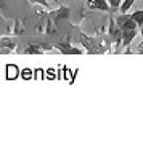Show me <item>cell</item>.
Returning a JSON list of instances; mask_svg holds the SVG:
<instances>
[{
	"instance_id": "6da1fadb",
	"label": "cell",
	"mask_w": 143,
	"mask_h": 149,
	"mask_svg": "<svg viewBox=\"0 0 143 149\" xmlns=\"http://www.w3.org/2000/svg\"><path fill=\"white\" fill-rule=\"evenodd\" d=\"M77 39L84 50L88 55H100V48H98V37L97 36H87L81 29L77 31Z\"/></svg>"
},
{
	"instance_id": "7a4b0ae2",
	"label": "cell",
	"mask_w": 143,
	"mask_h": 149,
	"mask_svg": "<svg viewBox=\"0 0 143 149\" xmlns=\"http://www.w3.org/2000/svg\"><path fill=\"white\" fill-rule=\"evenodd\" d=\"M55 48L58 50L60 53H63V55H82V52H84V50L77 48V47H72V43H71V37H68V39H66L64 42L56 43Z\"/></svg>"
},
{
	"instance_id": "3957f363",
	"label": "cell",
	"mask_w": 143,
	"mask_h": 149,
	"mask_svg": "<svg viewBox=\"0 0 143 149\" xmlns=\"http://www.w3.org/2000/svg\"><path fill=\"white\" fill-rule=\"evenodd\" d=\"M47 50H48V47L45 45H23L16 48V53H20V55H42Z\"/></svg>"
},
{
	"instance_id": "277c9868",
	"label": "cell",
	"mask_w": 143,
	"mask_h": 149,
	"mask_svg": "<svg viewBox=\"0 0 143 149\" xmlns=\"http://www.w3.org/2000/svg\"><path fill=\"white\" fill-rule=\"evenodd\" d=\"M68 16H69V8L64 7V5H61V7L55 11H52V10L48 11V18L55 24H58L60 21H63V19H68Z\"/></svg>"
},
{
	"instance_id": "5b68a950",
	"label": "cell",
	"mask_w": 143,
	"mask_h": 149,
	"mask_svg": "<svg viewBox=\"0 0 143 149\" xmlns=\"http://www.w3.org/2000/svg\"><path fill=\"white\" fill-rule=\"evenodd\" d=\"M16 52V40L11 37H2L0 39V53L2 55H8V53Z\"/></svg>"
},
{
	"instance_id": "8992f818",
	"label": "cell",
	"mask_w": 143,
	"mask_h": 149,
	"mask_svg": "<svg viewBox=\"0 0 143 149\" xmlns=\"http://www.w3.org/2000/svg\"><path fill=\"white\" fill-rule=\"evenodd\" d=\"M87 5L92 10H100V11H104V13H113L109 3H108V0H88Z\"/></svg>"
},
{
	"instance_id": "52a82bcc",
	"label": "cell",
	"mask_w": 143,
	"mask_h": 149,
	"mask_svg": "<svg viewBox=\"0 0 143 149\" xmlns=\"http://www.w3.org/2000/svg\"><path fill=\"white\" fill-rule=\"evenodd\" d=\"M130 18H132L137 23V26L140 27L143 24V10H137V11H133V13H130Z\"/></svg>"
},
{
	"instance_id": "ba28073f",
	"label": "cell",
	"mask_w": 143,
	"mask_h": 149,
	"mask_svg": "<svg viewBox=\"0 0 143 149\" xmlns=\"http://www.w3.org/2000/svg\"><path fill=\"white\" fill-rule=\"evenodd\" d=\"M135 3V0H124L122 3H121V7H119V10H121V13H127V11L132 8V5Z\"/></svg>"
},
{
	"instance_id": "9c48e42d",
	"label": "cell",
	"mask_w": 143,
	"mask_h": 149,
	"mask_svg": "<svg viewBox=\"0 0 143 149\" xmlns=\"http://www.w3.org/2000/svg\"><path fill=\"white\" fill-rule=\"evenodd\" d=\"M13 32L16 36H23L24 34V26H23V21H15V29Z\"/></svg>"
},
{
	"instance_id": "30bf717a",
	"label": "cell",
	"mask_w": 143,
	"mask_h": 149,
	"mask_svg": "<svg viewBox=\"0 0 143 149\" xmlns=\"http://www.w3.org/2000/svg\"><path fill=\"white\" fill-rule=\"evenodd\" d=\"M108 3H109L111 10H113V13H116L117 8L121 7V3H122V0H108Z\"/></svg>"
},
{
	"instance_id": "8fae6325",
	"label": "cell",
	"mask_w": 143,
	"mask_h": 149,
	"mask_svg": "<svg viewBox=\"0 0 143 149\" xmlns=\"http://www.w3.org/2000/svg\"><path fill=\"white\" fill-rule=\"evenodd\" d=\"M27 2H31V3H34V5H42V7H45V8H48V10H50L48 0H27Z\"/></svg>"
},
{
	"instance_id": "7c38bea8",
	"label": "cell",
	"mask_w": 143,
	"mask_h": 149,
	"mask_svg": "<svg viewBox=\"0 0 143 149\" xmlns=\"http://www.w3.org/2000/svg\"><path fill=\"white\" fill-rule=\"evenodd\" d=\"M137 53H140V55H143V40L138 43V45H137Z\"/></svg>"
},
{
	"instance_id": "4fadbf2b",
	"label": "cell",
	"mask_w": 143,
	"mask_h": 149,
	"mask_svg": "<svg viewBox=\"0 0 143 149\" xmlns=\"http://www.w3.org/2000/svg\"><path fill=\"white\" fill-rule=\"evenodd\" d=\"M140 36L143 37V24H142V26H140Z\"/></svg>"
},
{
	"instance_id": "5bb4252c",
	"label": "cell",
	"mask_w": 143,
	"mask_h": 149,
	"mask_svg": "<svg viewBox=\"0 0 143 149\" xmlns=\"http://www.w3.org/2000/svg\"><path fill=\"white\" fill-rule=\"evenodd\" d=\"M135 2H140V0H135Z\"/></svg>"
}]
</instances>
